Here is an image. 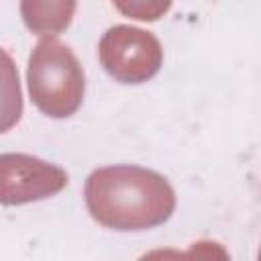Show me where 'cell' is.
<instances>
[{
    "label": "cell",
    "mask_w": 261,
    "mask_h": 261,
    "mask_svg": "<svg viewBox=\"0 0 261 261\" xmlns=\"http://www.w3.org/2000/svg\"><path fill=\"white\" fill-rule=\"evenodd\" d=\"M98 55L106 73L122 84H143L163 63V49L157 37L128 24L110 27L100 39Z\"/></svg>",
    "instance_id": "3"
},
{
    "label": "cell",
    "mask_w": 261,
    "mask_h": 261,
    "mask_svg": "<svg viewBox=\"0 0 261 261\" xmlns=\"http://www.w3.org/2000/svg\"><path fill=\"white\" fill-rule=\"evenodd\" d=\"M27 82L33 104L51 118H67L82 106L84 69L75 53L53 37L35 45L29 57Z\"/></svg>",
    "instance_id": "2"
},
{
    "label": "cell",
    "mask_w": 261,
    "mask_h": 261,
    "mask_svg": "<svg viewBox=\"0 0 261 261\" xmlns=\"http://www.w3.org/2000/svg\"><path fill=\"white\" fill-rule=\"evenodd\" d=\"M173 0H112L116 10L128 18L153 22L167 14Z\"/></svg>",
    "instance_id": "6"
},
{
    "label": "cell",
    "mask_w": 261,
    "mask_h": 261,
    "mask_svg": "<svg viewBox=\"0 0 261 261\" xmlns=\"http://www.w3.org/2000/svg\"><path fill=\"white\" fill-rule=\"evenodd\" d=\"M77 0H20V14L35 35H59L71 24Z\"/></svg>",
    "instance_id": "5"
},
{
    "label": "cell",
    "mask_w": 261,
    "mask_h": 261,
    "mask_svg": "<svg viewBox=\"0 0 261 261\" xmlns=\"http://www.w3.org/2000/svg\"><path fill=\"white\" fill-rule=\"evenodd\" d=\"M67 186V173L43 159L4 153L0 157V200L4 206H18L55 196Z\"/></svg>",
    "instance_id": "4"
},
{
    "label": "cell",
    "mask_w": 261,
    "mask_h": 261,
    "mask_svg": "<svg viewBox=\"0 0 261 261\" xmlns=\"http://www.w3.org/2000/svg\"><path fill=\"white\" fill-rule=\"evenodd\" d=\"M84 198L98 224L120 232L159 226L175 210V192L169 181L139 165H110L92 171Z\"/></svg>",
    "instance_id": "1"
},
{
    "label": "cell",
    "mask_w": 261,
    "mask_h": 261,
    "mask_svg": "<svg viewBox=\"0 0 261 261\" xmlns=\"http://www.w3.org/2000/svg\"><path fill=\"white\" fill-rule=\"evenodd\" d=\"M259 259H261V251H259Z\"/></svg>",
    "instance_id": "7"
}]
</instances>
